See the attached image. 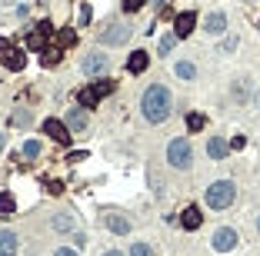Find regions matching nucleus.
Wrapping results in <instances>:
<instances>
[{
    "mask_svg": "<svg viewBox=\"0 0 260 256\" xmlns=\"http://www.w3.org/2000/svg\"><path fill=\"white\" fill-rule=\"evenodd\" d=\"M23 156H27V160L40 156V143H37V140H27V143H23Z\"/></svg>",
    "mask_w": 260,
    "mask_h": 256,
    "instance_id": "27",
    "label": "nucleus"
},
{
    "mask_svg": "<svg viewBox=\"0 0 260 256\" xmlns=\"http://www.w3.org/2000/svg\"><path fill=\"white\" fill-rule=\"evenodd\" d=\"M227 150H230V143H227V140H220V136H210V143H207V156H210V160H224Z\"/></svg>",
    "mask_w": 260,
    "mask_h": 256,
    "instance_id": "16",
    "label": "nucleus"
},
{
    "mask_svg": "<svg viewBox=\"0 0 260 256\" xmlns=\"http://www.w3.org/2000/svg\"><path fill=\"white\" fill-rule=\"evenodd\" d=\"M67 130L70 133H80V130H87V110H84V107H74V110L67 113Z\"/></svg>",
    "mask_w": 260,
    "mask_h": 256,
    "instance_id": "10",
    "label": "nucleus"
},
{
    "mask_svg": "<svg viewBox=\"0 0 260 256\" xmlns=\"http://www.w3.org/2000/svg\"><path fill=\"white\" fill-rule=\"evenodd\" d=\"M177 77H180V80H193V77H197V67L183 60V64H177Z\"/></svg>",
    "mask_w": 260,
    "mask_h": 256,
    "instance_id": "24",
    "label": "nucleus"
},
{
    "mask_svg": "<svg viewBox=\"0 0 260 256\" xmlns=\"http://www.w3.org/2000/svg\"><path fill=\"white\" fill-rule=\"evenodd\" d=\"M157 3H160V7H167V3H170V0H157Z\"/></svg>",
    "mask_w": 260,
    "mask_h": 256,
    "instance_id": "39",
    "label": "nucleus"
},
{
    "mask_svg": "<svg viewBox=\"0 0 260 256\" xmlns=\"http://www.w3.org/2000/svg\"><path fill=\"white\" fill-rule=\"evenodd\" d=\"M147 64H150L147 50H134V54L127 57V70H130V73H144V70H147Z\"/></svg>",
    "mask_w": 260,
    "mask_h": 256,
    "instance_id": "11",
    "label": "nucleus"
},
{
    "mask_svg": "<svg viewBox=\"0 0 260 256\" xmlns=\"http://www.w3.org/2000/svg\"><path fill=\"white\" fill-rule=\"evenodd\" d=\"M90 17H93L90 3H84V7H80V27H87V23H90Z\"/></svg>",
    "mask_w": 260,
    "mask_h": 256,
    "instance_id": "31",
    "label": "nucleus"
},
{
    "mask_svg": "<svg viewBox=\"0 0 260 256\" xmlns=\"http://www.w3.org/2000/svg\"><path fill=\"white\" fill-rule=\"evenodd\" d=\"M40 64H44V67H54V64H60V50H44Z\"/></svg>",
    "mask_w": 260,
    "mask_h": 256,
    "instance_id": "26",
    "label": "nucleus"
},
{
    "mask_svg": "<svg viewBox=\"0 0 260 256\" xmlns=\"http://www.w3.org/2000/svg\"><path fill=\"white\" fill-rule=\"evenodd\" d=\"M74 44H77V30H74V27H64V30L57 34V47L64 50V47H74Z\"/></svg>",
    "mask_w": 260,
    "mask_h": 256,
    "instance_id": "20",
    "label": "nucleus"
},
{
    "mask_svg": "<svg viewBox=\"0 0 260 256\" xmlns=\"http://www.w3.org/2000/svg\"><path fill=\"white\" fill-rule=\"evenodd\" d=\"M170 107H173V100H170V90H167V87L154 83V87L144 90L140 110H144V117H147L150 123H164V120L170 117Z\"/></svg>",
    "mask_w": 260,
    "mask_h": 256,
    "instance_id": "1",
    "label": "nucleus"
},
{
    "mask_svg": "<svg viewBox=\"0 0 260 256\" xmlns=\"http://www.w3.org/2000/svg\"><path fill=\"white\" fill-rule=\"evenodd\" d=\"M3 143H7V136H3V133H0V150H3Z\"/></svg>",
    "mask_w": 260,
    "mask_h": 256,
    "instance_id": "38",
    "label": "nucleus"
},
{
    "mask_svg": "<svg viewBox=\"0 0 260 256\" xmlns=\"http://www.w3.org/2000/svg\"><path fill=\"white\" fill-rule=\"evenodd\" d=\"M254 103H257V107H260V93H257V97H254Z\"/></svg>",
    "mask_w": 260,
    "mask_h": 256,
    "instance_id": "40",
    "label": "nucleus"
},
{
    "mask_svg": "<svg viewBox=\"0 0 260 256\" xmlns=\"http://www.w3.org/2000/svg\"><path fill=\"white\" fill-rule=\"evenodd\" d=\"M130 256H154V250H150L147 243H134L130 246Z\"/></svg>",
    "mask_w": 260,
    "mask_h": 256,
    "instance_id": "28",
    "label": "nucleus"
},
{
    "mask_svg": "<svg viewBox=\"0 0 260 256\" xmlns=\"http://www.w3.org/2000/svg\"><path fill=\"white\" fill-rule=\"evenodd\" d=\"M230 50H237V37H224L220 40V54H230Z\"/></svg>",
    "mask_w": 260,
    "mask_h": 256,
    "instance_id": "29",
    "label": "nucleus"
},
{
    "mask_svg": "<svg viewBox=\"0 0 260 256\" xmlns=\"http://www.w3.org/2000/svg\"><path fill=\"white\" fill-rule=\"evenodd\" d=\"M234 196H237V187H234V180H217V183H210L204 193V200L210 210H227L230 203H234Z\"/></svg>",
    "mask_w": 260,
    "mask_h": 256,
    "instance_id": "2",
    "label": "nucleus"
},
{
    "mask_svg": "<svg viewBox=\"0 0 260 256\" xmlns=\"http://www.w3.org/2000/svg\"><path fill=\"white\" fill-rule=\"evenodd\" d=\"M77 103L84 107V110H90V107L100 103V93H97L93 87H84V90H77Z\"/></svg>",
    "mask_w": 260,
    "mask_h": 256,
    "instance_id": "17",
    "label": "nucleus"
},
{
    "mask_svg": "<svg viewBox=\"0 0 260 256\" xmlns=\"http://www.w3.org/2000/svg\"><path fill=\"white\" fill-rule=\"evenodd\" d=\"M107 67H110V57L100 54V50H90V54L80 60V70L87 77H100V73H107Z\"/></svg>",
    "mask_w": 260,
    "mask_h": 256,
    "instance_id": "4",
    "label": "nucleus"
},
{
    "mask_svg": "<svg viewBox=\"0 0 260 256\" xmlns=\"http://www.w3.org/2000/svg\"><path fill=\"white\" fill-rule=\"evenodd\" d=\"M144 3H147V0H124L120 7H124L127 13H137V10H140V7H144Z\"/></svg>",
    "mask_w": 260,
    "mask_h": 256,
    "instance_id": "30",
    "label": "nucleus"
},
{
    "mask_svg": "<svg viewBox=\"0 0 260 256\" xmlns=\"http://www.w3.org/2000/svg\"><path fill=\"white\" fill-rule=\"evenodd\" d=\"M27 47H30V50H44V47H47V34H40V30L30 34V37H27Z\"/></svg>",
    "mask_w": 260,
    "mask_h": 256,
    "instance_id": "23",
    "label": "nucleus"
},
{
    "mask_svg": "<svg viewBox=\"0 0 260 256\" xmlns=\"http://www.w3.org/2000/svg\"><path fill=\"white\" fill-rule=\"evenodd\" d=\"M180 223H183V230H200L204 213L197 210V206H187V210H183V216H180Z\"/></svg>",
    "mask_w": 260,
    "mask_h": 256,
    "instance_id": "14",
    "label": "nucleus"
},
{
    "mask_svg": "<svg viewBox=\"0 0 260 256\" xmlns=\"http://www.w3.org/2000/svg\"><path fill=\"white\" fill-rule=\"evenodd\" d=\"M244 3H254V0H244Z\"/></svg>",
    "mask_w": 260,
    "mask_h": 256,
    "instance_id": "41",
    "label": "nucleus"
},
{
    "mask_svg": "<svg viewBox=\"0 0 260 256\" xmlns=\"http://www.w3.org/2000/svg\"><path fill=\"white\" fill-rule=\"evenodd\" d=\"M57 256H80V253H74V250H57Z\"/></svg>",
    "mask_w": 260,
    "mask_h": 256,
    "instance_id": "36",
    "label": "nucleus"
},
{
    "mask_svg": "<svg viewBox=\"0 0 260 256\" xmlns=\"http://www.w3.org/2000/svg\"><path fill=\"white\" fill-rule=\"evenodd\" d=\"M193 23H197V13H193V10L180 13V17H173V34H177V40L193 34Z\"/></svg>",
    "mask_w": 260,
    "mask_h": 256,
    "instance_id": "9",
    "label": "nucleus"
},
{
    "mask_svg": "<svg viewBox=\"0 0 260 256\" xmlns=\"http://www.w3.org/2000/svg\"><path fill=\"white\" fill-rule=\"evenodd\" d=\"M237 246V230H230V226H220L214 233V250H220V253H230Z\"/></svg>",
    "mask_w": 260,
    "mask_h": 256,
    "instance_id": "6",
    "label": "nucleus"
},
{
    "mask_svg": "<svg viewBox=\"0 0 260 256\" xmlns=\"http://www.w3.org/2000/svg\"><path fill=\"white\" fill-rule=\"evenodd\" d=\"M204 30H207L210 37H220V34L227 30V17H224L220 10H217V13H210V17H207V27H204Z\"/></svg>",
    "mask_w": 260,
    "mask_h": 256,
    "instance_id": "15",
    "label": "nucleus"
},
{
    "mask_svg": "<svg viewBox=\"0 0 260 256\" xmlns=\"http://www.w3.org/2000/svg\"><path fill=\"white\" fill-rule=\"evenodd\" d=\"M257 230H260V220H257Z\"/></svg>",
    "mask_w": 260,
    "mask_h": 256,
    "instance_id": "42",
    "label": "nucleus"
},
{
    "mask_svg": "<svg viewBox=\"0 0 260 256\" xmlns=\"http://www.w3.org/2000/svg\"><path fill=\"white\" fill-rule=\"evenodd\" d=\"M93 90H97L100 97H107V93H113V90H117V83H113V80H97V83H93Z\"/></svg>",
    "mask_w": 260,
    "mask_h": 256,
    "instance_id": "25",
    "label": "nucleus"
},
{
    "mask_svg": "<svg viewBox=\"0 0 260 256\" xmlns=\"http://www.w3.org/2000/svg\"><path fill=\"white\" fill-rule=\"evenodd\" d=\"M17 233H10V230H0V256H17Z\"/></svg>",
    "mask_w": 260,
    "mask_h": 256,
    "instance_id": "12",
    "label": "nucleus"
},
{
    "mask_svg": "<svg viewBox=\"0 0 260 256\" xmlns=\"http://www.w3.org/2000/svg\"><path fill=\"white\" fill-rule=\"evenodd\" d=\"M47 190H50L54 196H60V193H64V183H60V180H50V183H47Z\"/></svg>",
    "mask_w": 260,
    "mask_h": 256,
    "instance_id": "32",
    "label": "nucleus"
},
{
    "mask_svg": "<svg viewBox=\"0 0 260 256\" xmlns=\"http://www.w3.org/2000/svg\"><path fill=\"white\" fill-rule=\"evenodd\" d=\"M103 226H107L110 233H117V236H127V233H130V220H127V216H120V213H103Z\"/></svg>",
    "mask_w": 260,
    "mask_h": 256,
    "instance_id": "8",
    "label": "nucleus"
},
{
    "mask_svg": "<svg viewBox=\"0 0 260 256\" xmlns=\"http://www.w3.org/2000/svg\"><path fill=\"white\" fill-rule=\"evenodd\" d=\"M50 226H54L57 233H74V230H77V223L70 220V216H64V213H57V216H54V223H50Z\"/></svg>",
    "mask_w": 260,
    "mask_h": 256,
    "instance_id": "18",
    "label": "nucleus"
},
{
    "mask_svg": "<svg viewBox=\"0 0 260 256\" xmlns=\"http://www.w3.org/2000/svg\"><path fill=\"white\" fill-rule=\"evenodd\" d=\"M7 50H10V40H7V37H0V54H7Z\"/></svg>",
    "mask_w": 260,
    "mask_h": 256,
    "instance_id": "35",
    "label": "nucleus"
},
{
    "mask_svg": "<svg viewBox=\"0 0 260 256\" xmlns=\"http://www.w3.org/2000/svg\"><path fill=\"white\" fill-rule=\"evenodd\" d=\"M13 210H17V203H13L10 193H0V220H10Z\"/></svg>",
    "mask_w": 260,
    "mask_h": 256,
    "instance_id": "19",
    "label": "nucleus"
},
{
    "mask_svg": "<svg viewBox=\"0 0 260 256\" xmlns=\"http://www.w3.org/2000/svg\"><path fill=\"white\" fill-rule=\"evenodd\" d=\"M100 256H127V253H120V250H107V253H100Z\"/></svg>",
    "mask_w": 260,
    "mask_h": 256,
    "instance_id": "37",
    "label": "nucleus"
},
{
    "mask_svg": "<svg viewBox=\"0 0 260 256\" xmlns=\"http://www.w3.org/2000/svg\"><path fill=\"white\" fill-rule=\"evenodd\" d=\"M173 44H177V34H164V37H160V44H157L160 57H167L170 50H173Z\"/></svg>",
    "mask_w": 260,
    "mask_h": 256,
    "instance_id": "22",
    "label": "nucleus"
},
{
    "mask_svg": "<svg viewBox=\"0 0 260 256\" xmlns=\"http://www.w3.org/2000/svg\"><path fill=\"white\" fill-rule=\"evenodd\" d=\"M244 146H247L244 136H234V140H230V150H244Z\"/></svg>",
    "mask_w": 260,
    "mask_h": 256,
    "instance_id": "34",
    "label": "nucleus"
},
{
    "mask_svg": "<svg viewBox=\"0 0 260 256\" xmlns=\"http://www.w3.org/2000/svg\"><path fill=\"white\" fill-rule=\"evenodd\" d=\"M167 160H170V167H173V170H190V163H193V150H190V143H187V140H170V146H167Z\"/></svg>",
    "mask_w": 260,
    "mask_h": 256,
    "instance_id": "3",
    "label": "nucleus"
},
{
    "mask_svg": "<svg viewBox=\"0 0 260 256\" xmlns=\"http://www.w3.org/2000/svg\"><path fill=\"white\" fill-rule=\"evenodd\" d=\"M3 67H7V70H23V67H27V57H23V50L10 47V50L3 54Z\"/></svg>",
    "mask_w": 260,
    "mask_h": 256,
    "instance_id": "13",
    "label": "nucleus"
},
{
    "mask_svg": "<svg viewBox=\"0 0 260 256\" xmlns=\"http://www.w3.org/2000/svg\"><path fill=\"white\" fill-rule=\"evenodd\" d=\"M204 123H207L204 113H190V117H187V130H190V133H200V130H204Z\"/></svg>",
    "mask_w": 260,
    "mask_h": 256,
    "instance_id": "21",
    "label": "nucleus"
},
{
    "mask_svg": "<svg viewBox=\"0 0 260 256\" xmlns=\"http://www.w3.org/2000/svg\"><path fill=\"white\" fill-rule=\"evenodd\" d=\"M37 30L50 37V34H54V23H50V20H40V23H37Z\"/></svg>",
    "mask_w": 260,
    "mask_h": 256,
    "instance_id": "33",
    "label": "nucleus"
},
{
    "mask_svg": "<svg viewBox=\"0 0 260 256\" xmlns=\"http://www.w3.org/2000/svg\"><path fill=\"white\" fill-rule=\"evenodd\" d=\"M44 133H50V140H57L60 146L70 143V130H67V123H60V120H44Z\"/></svg>",
    "mask_w": 260,
    "mask_h": 256,
    "instance_id": "7",
    "label": "nucleus"
},
{
    "mask_svg": "<svg viewBox=\"0 0 260 256\" xmlns=\"http://www.w3.org/2000/svg\"><path fill=\"white\" fill-rule=\"evenodd\" d=\"M127 40H130V27L127 23H110V27H103V34H100L103 47H120Z\"/></svg>",
    "mask_w": 260,
    "mask_h": 256,
    "instance_id": "5",
    "label": "nucleus"
}]
</instances>
